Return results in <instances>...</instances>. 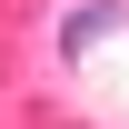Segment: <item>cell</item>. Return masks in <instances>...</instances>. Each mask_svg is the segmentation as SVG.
Listing matches in <instances>:
<instances>
[{"label":"cell","mask_w":129,"mask_h":129,"mask_svg":"<svg viewBox=\"0 0 129 129\" xmlns=\"http://www.w3.org/2000/svg\"><path fill=\"white\" fill-rule=\"evenodd\" d=\"M109 30H119V10H109V0H89V10H70V20H60V50H70V60H89Z\"/></svg>","instance_id":"obj_1"}]
</instances>
